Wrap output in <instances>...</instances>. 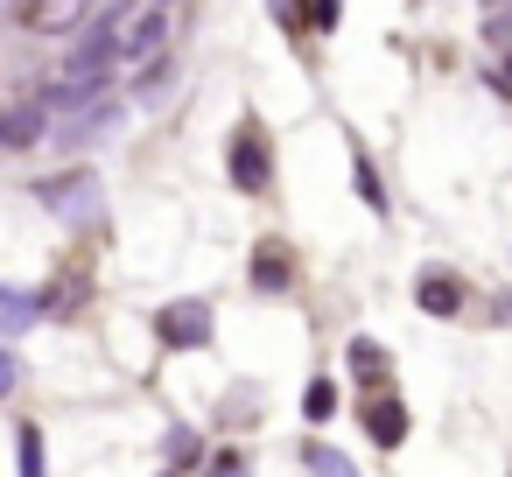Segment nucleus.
I'll list each match as a JSON object with an SVG mask.
<instances>
[{
    "label": "nucleus",
    "mask_w": 512,
    "mask_h": 477,
    "mask_svg": "<svg viewBox=\"0 0 512 477\" xmlns=\"http://www.w3.org/2000/svg\"><path fill=\"white\" fill-rule=\"evenodd\" d=\"M155 330H162V344H204L211 316H204V302H169V309L155 316Z\"/></svg>",
    "instance_id": "nucleus-1"
},
{
    "label": "nucleus",
    "mask_w": 512,
    "mask_h": 477,
    "mask_svg": "<svg viewBox=\"0 0 512 477\" xmlns=\"http://www.w3.org/2000/svg\"><path fill=\"white\" fill-rule=\"evenodd\" d=\"M232 183H239V190H260V183H267V148H260L253 127L232 141Z\"/></svg>",
    "instance_id": "nucleus-2"
},
{
    "label": "nucleus",
    "mask_w": 512,
    "mask_h": 477,
    "mask_svg": "<svg viewBox=\"0 0 512 477\" xmlns=\"http://www.w3.org/2000/svg\"><path fill=\"white\" fill-rule=\"evenodd\" d=\"M365 428H372V442H400L407 435V414H400V400H372V414H365Z\"/></svg>",
    "instance_id": "nucleus-3"
},
{
    "label": "nucleus",
    "mask_w": 512,
    "mask_h": 477,
    "mask_svg": "<svg viewBox=\"0 0 512 477\" xmlns=\"http://www.w3.org/2000/svg\"><path fill=\"white\" fill-rule=\"evenodd\" d=\"M162 29H169V22H162L155 8H141V15L127 22V36H120V50H127V57H141V50H155V36H162Z\"/></svg>",
    "instance_id": "nucleus-4"
},
{
    "label": "nucleus",
    "mask_w": 512,
    "mask_h": 477,
    "mask_svg": "<svg viewBox=\"0 0 512 477\" xmlns=\"http://www.w3.org/2000/svg\"><path fill=\"white\" fill-rule=\"evenodd\" d=\"M421 302H428L435 316H449V309H456V281H435V274H428V281H421Z\"/></svg>",
    "instance_id": "nucleus-5"
},
{
    "label": "nucleus",
    "mask_w": 512,
    "mask_h": 477,
    "mask_svg": "<svg viewBox=\"0 0 512 477\" xmlns=\"http://www.w3.org/2000/svg\"><path fill=\"white\" fill-rule=\"evenodd\" d=\"M302 407H309V421H323V414L337 407V386H330V379H309V393H302Z\"/></svg>",
    "instance_id": "nucleus-6"
},
{
    "label": "nucleus",
    "mask_w": 512,
    "mask_h": 477,
    "mask_svg": "<svg viewBox=\"0 0 512 477\" xmlns=\"http://www.w3.org/2000/svg\"><path fill=\"white\" fill-rule=\"evenodd\" d=\"M309 470H316V477H358L351 456H337V449H309Z\"/></svg>",
    "instance_id": "nucleus-7"
},
{
    "label": "nucleus",
    "mask_w": 512,
    "mask_h": 477,
    "mask_svg": "<svg viewBox=\"0 0 512 477\" xmlns=\"http://www.w3.org/2000/svg\"><path fill=\"white\" fill-rule=\"evenodd\" d=\"M22 477H43V435L22 428Z\"/></svg>",
    "instance_id": "nucleus-8"
},
{
    "label": "nucleus",
    "mask_w": 512,
    "mask_h": 477,
    "mask_svg": "<svg viewBox=\"0 0 512 477\" xmlns=\"http://www.w3.org/2000/svg\"><path fill=\"white\" fill-rule=\"evenodd\" d=\"M491 50H498V64L512 71V15H498V22H491Z\"/></svg>",
    "instance_id": "nucleus-9"
},
{
    "label": "nucleus",
    "mask_w": 512,
    "mask_h": 477,
    "mask_svg": "<svg viewBox=\"0 0 512 477\" xmlns=\"http://www.w3.org/2000/svg\"><path fill=\"white\" fill-rule=\"evenodd\" d=\"M351 365H358L365 379H379V344H365V337H358V344H351Z\"/></svg>",
    "instance_id": "nucleus-10"
},
{
    "label": "nucleus",
    "mask_w": 512,
    "mask_h": 477,
    "mask_svg": "<svg viewBox=\"0 0 512 477\" xmlns=\"http://www.w3.org/2000/svg\"><path fill=\"white\" fill-rule=\"evenodd\" d=\"M337 15H344V0H316V29H337Z\"/></svg>",
    "instance_id": "nucleus-11"
},
{
    "label": "nucleus",
    "mask_w": 512,
    "mask_h": 477,
    "mask_svg": "<svg viewBox=\"0 0 512 477\" xmlns=\"http://www.w3.org/2000/svg\"><path fill=\"white\" fill-rule=\"evenodd\" d=\"M8 393H15V358L0 351V400H8Z\"/></svg>",
    "instance_id": "nucleus-12"
},
{
    "label": "nucleus",
    "mask_w": 512,
    "mask_h": 477,
    "mask_svg": "<svg viewBox=\"0 0 512 477\" xmlns=\"http://www.w3.org/2000/svg\"><path fill=\"white\" fill-rule=\"evenodd\" d=\"M0 22H8V0H0Z\"/></svg>",
    "instance_id": "nucleus-13"
},
{
    "label": "nucleus",
    "mask_w": 512,
    "mask_h": 477,
    "mask_svg": "<svg viewBox=\"0 0 512 477\" xmlns=\"http://www.w3.org/2000/svg\"><path fill=\"white\" fill-rule=\"evenodd\" d=\"M0 309H8V288H0Z\"/></svg>",
    "instance_id": "nucleus-14"
},
{
    "label": "nucleus",
    "mask_w": 512,
    "mask_h": 477,
    "mask_svg": "<svg viewBox=\"0 0 512 477\" xmlns=\"http://www.w3.org/2000/svg\"><path fill=\"white\" fill-rule=\"evenodd\" d=\"M0 141H8V127H0Z\"/></svg>",
    "instance_id": "nucleus-15"
},
{
    "label": "nucleus",
    "mask_w": 512,
    "mask_h": 477,
    "mask_svg": "<svg viewBox=\"0 0 512 477\" xmlns=\"http://www.w3.org/2000/svg\"><path fill=\"white\" fill-rule=\"evenodd\" d=\"M57 8H71V0H57Z\"/></svg>",
    "instance_id": "nucleus-16"
}]
</instances>
